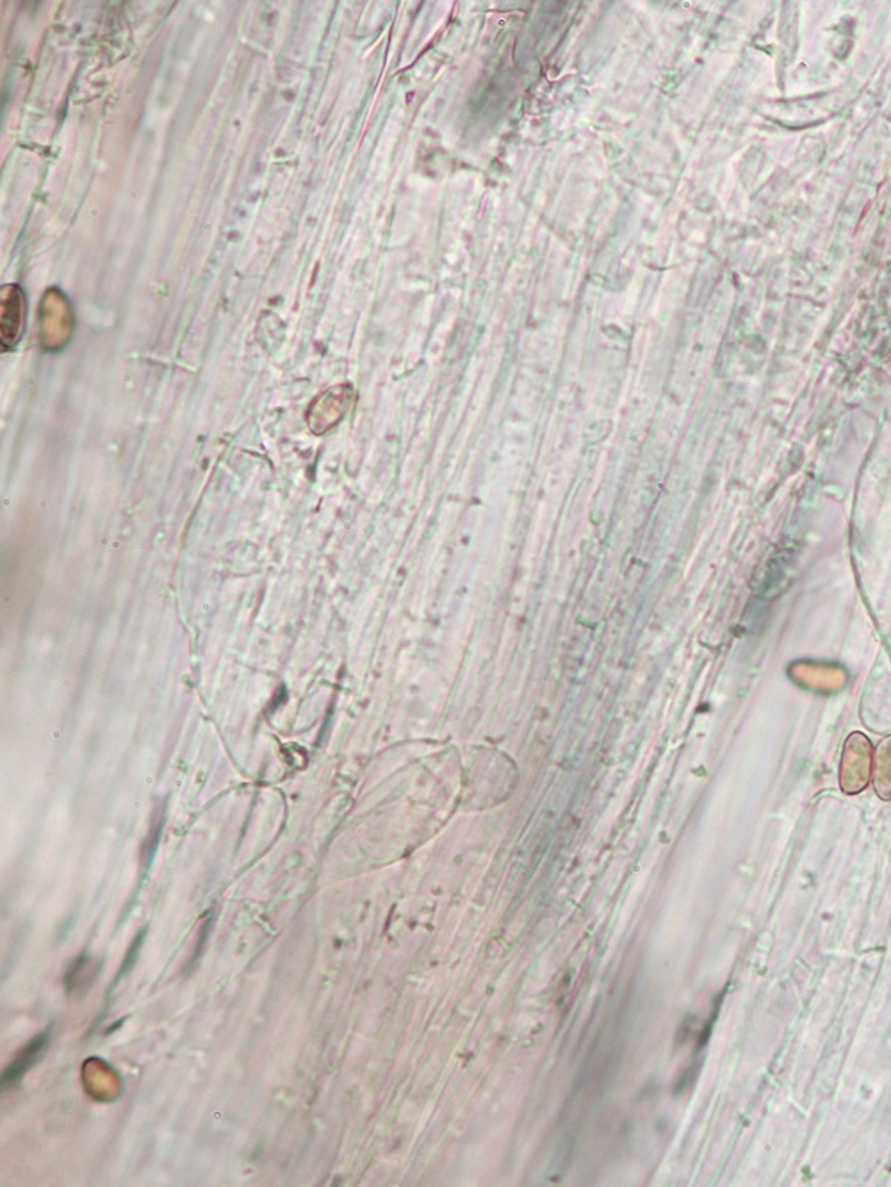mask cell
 Returning a JSON list of instances; mask_svg holds the SVG:
<instances>
[{"instance_id": "6da1fadb", "label": "cell", "mask_w": 891, "mask_h": 1187, "mask_svg": "<svg viewBox=\"0 0 891 1187\" xmlns=\"http://www.w3.org/2000/svg\"><path fill=\"white\" fill-rule=\"evenodd\" d=\"M74 327V318L70 311L69 300L60 291L45 292L42 302V343L46 350H60L69 343L70 333Z\"/></svg>"}, {"instance_id": "3957f363", "label": "cell", "mask_w": 891, "mask_h": 1187, "mask_svg": "<svg viewBox=\"0 0 891 1187\" xmlns=\"http://www.w3.org/2000/svg\"><path fill=\"white\" fill-rule=\"evenodd\" d=\"M0 307H2V318H0V332H2V350L8 352L11 348L17 347L23 332V320H25V298H23L22 289L17 283H10L2 288V297H0Z\"/></svg>"}, {"instance_id": "7a4b0ae2", "label": "cell", "mask_w": 891, "mask_h": 1187, "mask_svg": "<svg viewBox=\"0 0 891 1187\" xmlns=\"http://www.w3.org/2000/svg\"><path fill=\"white\" fill-rule=\"evenodd\" d=\"M348 394L350 389L334 388L315 398L307 412V425L315 435L327 434L332 426L338 425L346 411Z\"/></svg>"}, {"instance_id": "277c9868", "label": "cell", "mask_w": 891, "mask_h": 1187, "mask_svg": "<svg viewBox=\"0 0 891 1187\" xmlns=\"http://www.w3.org/2000/svg\"><path fill=\"white\" fill-rule=\"evenodd\" d=\"M46 1045H49V1034H40L29 1043L19 1055L17 1060L6 1069L4 1075H2V1087H11L14 1083H19L23 1073L28 1072L31 1066L38 1063V1060L45 1054Z\"/></svg>"}]
</instances>
